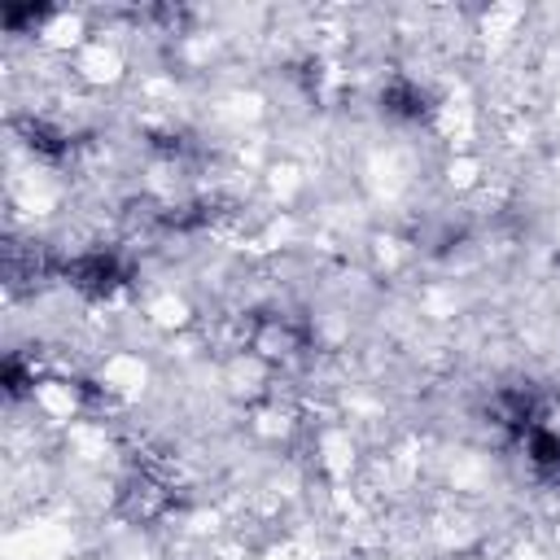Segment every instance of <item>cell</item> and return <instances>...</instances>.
Returning <instances> with one entry per match:
<instances>
[{"mask_svg": "<svg viewBox=\"0 0 560 560\" xmlns=\"http://www.w3.org/2000/svg\"><path fill=\"white\" fill-rule=\"evenodd\" d=\"M61 276H66L74 289H83V293H92V298H105V293H114V289L131 276V267H127V258H122L114 245H92V249H79L74 258H66Z\"/></svg>", "mask_w": 560, "mask_h": 560, "instance_id": "cell-1", "label": "cell"}]
</instances>
